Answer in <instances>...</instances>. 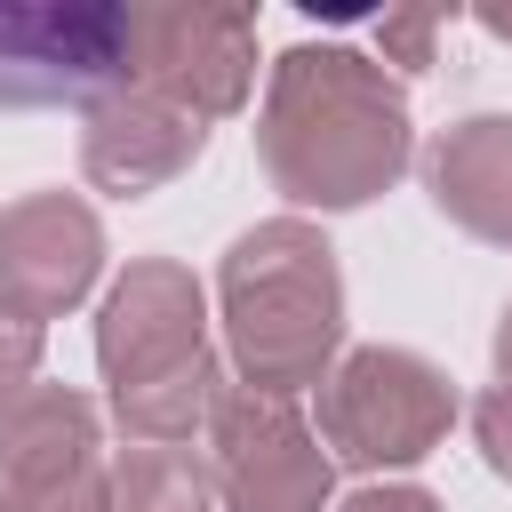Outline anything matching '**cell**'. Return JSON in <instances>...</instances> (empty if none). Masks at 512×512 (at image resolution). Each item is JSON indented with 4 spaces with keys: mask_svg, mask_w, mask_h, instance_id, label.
<instances>
[{
    "mask_svg": "<svg viewBox=\"0 0 512 512\" xmlns=\"http://www.w3.org/2000/svg\"><path fill=\"white\" fill-rule=\"evenodd\" d=\"M200 144H208V120H192L144 80H112L104 96L80 104V176L112 200H144L176 184L200 160Z\"/></svg>",
    "mask_w": 512,
    "mask_h": 512,
    "instance_id": "8",
    "label": "cell"
},
{
    "mask_svg": "<svg viewBox=\"0 0 512 512\" xmlns=\"http://www.w3.org/2000/svg\"><path fill=\"white\" fill-rule=\"evenodd\" d=\"M216 320L232 376L256 392H320L344 360V272L312 216L248 224L216 264Z\"/></svg>",
    "mask_w": 512,
    "mask_h": 512,
    "instance_id": "2",
    "label": "cell"
},
{
    "mask_svg": "<svg viewBox=\"0 0 512 512\" xmlns=\"http://www.w3.org/2000/svg\"><path fill=\"white\" fill-rule=\"evenodd\" d=\"M128 16V80L160 88L192 120H224L256 88V16L224 0H136Z\"/></svg>",
    "mask_w": 512,
    "mask_h": 512,
    "instance_id": "5",
    "label": "cell"
},
{
    "mask_svg": "<svg viewBox=\"0 0 512 512\" xmlns=\"http://www.w3.org/2000/svg\"><path fill=\"white\" fill-rule=\"evenodd\" d=\"M416 152V120L400 80L344 48V40H296L272 80H264V112H256V160L272 176V192H288L296 208H368L376 192L400 184Z\"/></svg>",
    "mask_w": 512,
    "mask_h": 512,
    "instance_id": "1",
    "label": "cell"
},
{
    "mask_svg": "<svg viewBox=\"0 0 512 512\" xmlns=\"http://www.w3.org/2000/svg\"><path fill=\"white\" fill-rule=\"evenodd\" d=\"M96 400L72 384H24L0 400V488H56L96 472Z\"/></svg>",
    "mask_w": 512,
    "mask_h": 512,
    "instance_id": "11",
    "label": "cell"
},
{
    "mask_svg": "<svg viewBox=\"0 0 512 512\" xmlns=\"http://www.w3.org/2000/svg\"><path fill=\"white\" fill-rule=\"evenodd\" d=\"M496 384H512V304H504V320H496Z\"/></svg>",
    "mask_w": 512,
    "mask_h": 512,
    "instance_id": "19",
    "label": "cell"
},
{
    "mask_svg": "<svg viewBox=\"0 0 512 512\" xmlns=\"http://www.w3.org/2000/svg\"><path fill=\"white\" fill-rule=\"evenodd\" d=\"M448 24H456V8H440V0H424V8H384V16H376V48H384V64H400V72H432V48H440Z\"/></svg>",
    "mask_w": 512,
    "mask_h": 512,
    "instance_id": "14",
    "label": "cell"
},
{
    "mask_svg": "<svg viewBox=\"0 0 512 512\" xmlns=\"http://www.w3.org/2000/svg\"><path fill=\"white\" fill-rule=\"evenodd\" d=\"M328 512H440V496L416 488V480H368V488H352V496L328 504Z\"/></svg>",
    "mask_w": 512,
    "mask_h": 512,
    "instance_id": "18",
    "label": "cell"
},
{
    "mask_svg": "<svg viewBox=\"0 0 512 512\" xmlns=\"http://www.w3.org/2000/svg\"><path fill=\"white\" fill-rule=\"evenodd\" d=\"M0 512H112V472H80L56 488H0Z\"/></svg>",
    "mask_w": 512,
    "mask_h": 512,
    "instance_id": "15",
    "label": "cell"
},
{
    "mask_svg": "<svg viewBox=\"0 0 512 512\" xmlns=\"http://www.w3.org/2000/svg\"><path fill=\"white\" fill-rule=\"evenodd\" d=\"M472 448L496 480H512V384H488L472 400Z\"/></svg>",
    "mask_w": 512,
    "mask_h": 512,
    "instance_id": "17",
    "label": "cell"
},
{
    "mask_svg": "<svg viewBox=\"0 0 512 512\" xmlns=\"http://www.w3.org/2000/svg\"><path fill=\"white\" fill-rule=\"evenodd\" d=\"M128 80V16L96 0H0V112L88 104Z\"/></svg>",
    "mask_w": 512,
    "mask_h": 512,
    "instance_id": "6",
    "label": "cell"
},
{
    "mask_svg": "<svg viewBox=\"0 0 512 512\" xmlns=\"http://www.w3.org/2000/svg\"><path fill=\"white\" fill-rule=\"evenodd\" d=\"M104 272V224L80 192H24L0 208V304L40 328L64 320Z\"/></svg>",
    "mask_w": 512,
    "mask_h": 512,
    "instance_id": "9",
    "label": "cell"
},
{
    "mask_svg": "<svg viewBox=\"0 0 512 512\" xmlns=\"http://www.w3.org/2000/svg\"><path fill=\"white\" fill-rule=\"evenodd\" d=\"M40 344H48V328L32 312L0 304V400L24 392V384H40Z\"/></svg>",
    "mask_w": 512,
    "mask_h": 512,
    "instance_id": "16",
    "label": "cell"
},
{
    "mask_svg": "<svg viewBox=\"0 0 512 512\" xmlns=\"http://www.w3.org/2000/svg\"><path fill=\"white\" fill-rule=\"evenodd\" d=\"M224 384H232V376H224V360L208 352V360H192V368H176V376H152V384H136V392H112V424H120L128 440H144V448H184L192 432H208Z\"/></svg>",
    "mask_w": 512,
    "mask_h": 512,
    "instance_id": "12",
    "label": "cell"
},
{
    "mask_svg": "<svg viewBox=\"0 0 512 512\" xmlns=\"http://www.w3.org/2000/svg\"><path fill=\"white\" fill-rule=\"evenodd\" d=\"M456 424V384L408 344H360L320 384V440L352 472H408Z\"/></svg>",
    "mask_w": 512,
    "mask_h": 512,
    "instance_id": "3",
    "label": "cell"
},
{
    "mask_svg": "<svg viewBox=\"0 0 512 512\" xmlns=\"http://www.w3.org/2000/svg\"><path fill=\"white\" fill-rule=\"evenodd\" d=\"M424 192L456 232L512 248V112H472L440 128L424 152Z\"/></svg>",
    "mask_w": 512,
    "mask_h": 512,
    "instance_id": "10",
    "label": "cell"
},
{
    "mask_svg": "<svg viewBox=\"0 0 512 512\" xmlns=\"http://www.w3.org/2000/svg\"><path fill=\"white\" fill-rule=\"evenodd\" d=\"M104 472H112V512H216L208 456H192V448H144V440H128Z\"/></svg>",
    "mask_w": 512,
    "mask_h": 512,
    "instance_id": "13",
    "label": "cell"
},
{
    "mask_svg": "<svg viewBox=\"0 0 512 512\" xmlns=\"http://www.w3.org/2000/svg\"><path fill=\"white\" fill-rule=\"evenodd\" d=\"M208 360V288L176 256H136L96 304V368L112 392Z\"/></svg>",
    "mask_w": 512,
    "mask_h": 512,
    "instance_id": "7",
    "label": "cell"
},
{
    "mask_svg": "<svg viewBox=\"0 0 512 512\" xmlns=\"http://www.w3.org/2000/svg\"><path fill=\"white\" fill-rule=\"evenodd\" d=\"M208 480L224 512H328L336 496V456L320 424L296 416V400L224 384L208 416Z\"/></svg>",
    "mask_w": 512,
    "mask_h": 512,
    "instance_id": "4",
    "label": "cell"
},
{
    "mask_svg": "<svg viewBox=\"0 0 512 512\" xmlns=\"http://www.w3.org/2000/svg\"><path fill=\"white\" fill-rule=\"evenodd\" d=\"M480 32L488 40H512V8H480Z\"/></svg>",
    "mask_w": 512,
    "mask_h": 512,
    "instance_id": "20",
    "label": "cell"
}]
</instances>
